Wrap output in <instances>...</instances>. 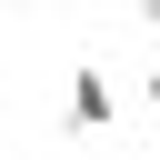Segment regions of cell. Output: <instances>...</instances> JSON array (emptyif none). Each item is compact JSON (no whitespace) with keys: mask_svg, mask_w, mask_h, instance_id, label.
<instances>
[{"mask_svg":"<svg viewBox=\"0 0 160 160\" xmlns=\"http://www.w3.org/2000/svg\"><path fill=\"white\" fill-rule=\"evenodd\" d=\"M140 100H150V110H160V60H150V70H140Z\"/></svg>","mask_w":160,"mask_h":160,"instance_id":"3","label":"cell"},{"mask_svg":"<svg viewBox=\"0 0 160 160\" xmlns=\"http://www.w3.org/2000/svg\"><path fill=\"white\" fill-rule=\"evenodd\" d=\"M130 20H140V30H160V0H130Z\"/></svg>","mask_w":160,"mask_h":160,"instance_id":"2","label":"cell"},{"mask_svg":"<svg viewBox=\"0 0 160 160\" xmlns=\"http://www.w3.org/2000/svg\"><path fill=\"white\" fill-rule=\"evenodd\" d=\"M0 10H40V0H0Z\"/></svg>","mask_w":160,"mask_h":160,"instance_id":"4","label":"cell"},{"mask_svg":"<svg viewBox=\"0 0 160 160\" xmlns=\"http://www.w3.org/2000/svg\"><path fill=\"white\" fill-rule=\"evenodd\" d=\"M70 120H80V130H110V120H120V90H110L100 70H70Z\"/></svg>","mask_w":160,"mask_h":160,"instance_id":"1","label":"cell"}]
</instances>
